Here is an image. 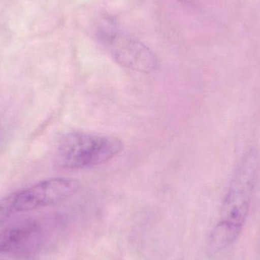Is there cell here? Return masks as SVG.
Listing matches in <instances>:
<instances>
[{
    "mask_svg": "<svg viewBox=\"0 0 260 260\" xmlns=\"http://www.w3.org/2000/svg\"><path fill=\"white\" fill-rule=\"evenodd\" d=\"M98 31L99 41L120 65L143 73H152L158 68L155 53L112 21H104Z\"/></svg>",
    "mask_w": 260,
    "mask_h": 260,
    "instance_id": "3957f363",
    "label": "cell"
},
{
    "mask_svg": "<svg viewBox=\"0 0 260 260\" xmlns=\"http://www.w3.org/2000/svg\"><path fill=\"white\" fill-rule=\"evenodd\" d=\"M183 4L189 5V6H198L199 0H177Z\"/></svg>",
    "mask_w": 260,
    "mask_h": 260,
    "instance_id": "8992f818",
    "label": "cell"
},
{
    "mask_svg": "<svg viewBox=\"0 0 260 260\" xmlns=\"http://www.w3.org/2000/svg\"><path fill=\"white\" fill-rule=\"evenodd\" d=\"M2 138H3V129H2L1 125H0V142L2 141Z\"/></svg>",
    "mask_w": 260,
    "mask_h": 260,
    "instance_id": "52a82bcc",
    "label": "cell"
},
{
    "mask_svg": "<svg viewBox=\"0 0 260 260\" xmlns=\"http://www.w3.org/2000/svg\"><path fill=\"white\" fill-rule=\"evenodd\" d=\"M79 188L77 180L57 177L43 180L8 196L12 211L15 214L60 203L74 195Z\"/></svg>",
    "mask_w": 260,
    "mask_h": 260,
    "instance_id": "277c9868",
    "label": "cell"
},
{
    "mask_svg": "<svg viewBox=\"0 0 260 260\" xmlns=\"http://www.w3.org/2000/svg\"><path fill=\"white\" fill-rule=\"evenodd\" d=\"M259 169V153L249 148L241 157L231 180L221 211V220L209 237V248L216 253L233 244L248 215Z\"/></svg>",
    "mask_w": 260,
    "mask_h": 260,
    "instance_id": "6da1fadb",
    "label": "cell"
},
{
    "mask_svg": "<svg viewBox=\"0 0 260 260\" xmlns=\"http://www.w3.org/2000/svg\"><path fill=\"white\" fill-rule=\"evenodd\" d=\"M44 223L29 220L11 227L0 235V252L29 251L38 248L45 238Z\"/></svg>",
    "mask_w": 260,
    "mask_h": 260,
    "instance_id": "5b68a950",
    "label": "cell"
},
{
    "mask_svg": "<svg viewBox=\"0 0 260 260\" xmlns=\"http://www.w3.org/2000/svg\"><path fill=\"white\" fill-rule=\"evenodd\" d=\"M123 148V141L115 136L75 132L61 139L55 161L64 170L98 166L117 157Z\"/></svg>",
    "mask_w": 260,
    "mask_h": 260,
    "instance_id": "7a4b0ae2",
    "label": "cell"
}]
</instances>
